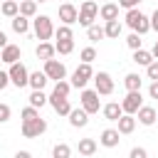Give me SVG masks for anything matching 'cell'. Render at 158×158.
Masks as SVG:
<instances>
[{
  "label": "cell",
  "mask_w": 158,
  "mask_h": 158,
  "mask_svg": "<svg viewBox=\"0 0 158 158\" xmlns=\"http://www.w3.org/2000/svg\"><path fill=\"white\" fill-rule=\"evenodd\" d=\"M126 25H128L136 35H146V32L151 30V17H146L138 7H133V10H126Z\"/></svg>",
  "instance_id": "1"
},
{
  "label": "cell",
  "mask_w": 158,
  "mask_h": 158,
  "mask_svg": "<svg viewBox=\"0 0 158 158\" xmlns=\"http://www.w3.org/2000/svg\"><path fill=\"white\" fill-rule=\"evenodd\" d=\"M32 27H35V35H37V40H40V42H47V40L54 35L52 17H47V15H40V17H35V20H32Z\"/></svg>",
  "instance_id": "2"
},
{
  "label": "cell",
  "mask_w": 158,
  "mask_h": 158,
  "mask_svg": "<svg viewBox=\"0 0 158 158\" xmlns=\"http://www.w3.org/2000/svg\"><path fill=\"white\" fill-rule=\"evenodd\" d=\"M7 74H10V84H15L17 89H22V86H30V72H27V67H25L22 62H15V64H10Z\"/></svg>",
  "instance_id": "3"
},
{
  "label": "cell",
  "mask_w": 158,
  "mask_h": 158,
  "mask_svg": "<svg viewBox=\"0 0 158 158\" xmlns=\"http://www.w3.org/2000/svg\"><path fill=\"white\" fill-rule=\"evenodd\" d=\"M96 17H99V5H96L94 0H84L81 7H79V25L91 27Z\"/></svg>",
  "instance_id": "4"
},
{
  "label": "cell",
  "mask_w": 158,
  "mask_h": 158,
  "mask_svg": "<svg viewBox=\"0 0 158 158\" xmlns=\"http://www.w3.org/2000/svg\"><path fill=\"white\" fill-rule=\"evenodd\" d=\"M81 109H84L89 116H91V114H99L101 101H99L96 89H81Z\"/></svg>",
  "instance_id": "5"
},
{
  "label": "cell",
  "mask_w": 158,
  "mask_h": 158,
  "mask_svg": "<svg viewBox=\"0 0 158 158\" xmlns=\"http://www.w3.org/2000/svg\"><path fill=\"white\" fill-rule=\"evenodd\" d=\"M89 79H94V69H91V64H79V67L74 69V74H72V86L84 89V86L89 84Z\"/></svg>",
  "instance_id": "6"
},
{
  "label": "cell",
  "mask_w": 158,
  "mask_h": 158,
  "mask_svg": "<svg viewBox=\"0 0 158 158\" xmlns=\"http://www.w3.org/2000/svg\"><path fill=\"white\" fill-rule=\"evenodd\" d=\"M141 106H143L141 91H128V94L123 96V101H121V109H123V114H128V116H136Z\"/></svg>",
  "instance_id": "7"
},
{
  "label": "cell",
  "mask_w": 158,
  "mask_h": 158,
  "mask_svg": "<svg viewBox=\"0 0 158 158\" xmlns=\"http://www.w3.org/2000/svg\"><path fill=\"white\" fill-rule=\"evenodd\" d=\"M94 89H96L99 96H109V94L114 91V79H111V74H109V72L94 74Z\"/></svg>",
  "instance_id": "8"
},
{
  "label": "cell",
  "mask_w": 158,
  "mask_h": 158,
  "mask_svg": "<svg viewBox=\"0 0 158 158\" xmlns=\"http://www.w3.org/2000/svg\"><path fill=\"white\" fill-rule=\"evenodd\" d=\"M44 131H47V121H44L42 116L22 123V136H25V138H37V136H42Z\"/></svg>",
  "instance_id": "9"
},
{
  "label": "cell",
  "mask_w": 158,
  "mask_h": 158,
  "mask_svg": "<svg viewBox=\"0 0 158 158\" xmlns=\"http://www.w3.org/2000/svg\"><path fill=\"white\" fill-rule=\"evenodd\" d=\"M44 74H47V79H54V81H62L64 77H67V67L59 62V59H49V62H44V69H42Z\"/></svg>",
  "instance_id": "10"
},
{
  "label": "cell",
  "mask_w": 158,
  "mask_h": 158,
  "mask_svg": "<svg viewBox=\"0 0 158 158\" xmlns=\"http://www.w3.org/2000/svg\"><path fill=\"white\" fill-rule=\"evenodd\" d=\"M59 20H62V25H74V22H79V10L72 5V2H62L59 5Z\"/></svg>",
  "instance_id": "11"
},
{
  "label": "cell",
  "mask_w": 158,
  "mask_h": 158,
  "mask_svg": "<svg viewBox=\"0 0 158 158\" xmlns=\"http://www.w3.org/2000/svg\"><path fill=\"white\" fill-rule=\"evenodd\" d=\"M49 104H52V109H54L59 116H69V114H72V104H69V99H64V96L49 94Z\"/></svg>",
  "instance_id": "12"
},
{
  "label": "cell",
  "mask_w": 158,
  "mask_h": 158,
  "mask_svg": "<svg viewBox=\"0 0 158 158\" xmlns=\"http://www.w3.org/2000/svg\"><path fill=\"white\" fill-rule=\"evenodd\" d=\"M118 141H121V133H118L116 128H104L101 136H99V143H101L104 148H116Z\"/></svg>",
  "instance_id": "13"
},
{
  "label": "cell",
  "mask_w": 158,
  "mask_h": 158,
  "mask_svg": "<svg viewBox=\"0 0 158 158\" xmlns=\"http://www.w3.org/2000/svg\"><path fill=\"white\" fill-rule=\"evenodd\" d=\"M20 57H22V52L17 44H7L5 49H0V62H5V64H15V62H20Z\"/></svg>",
  "instance_id": "14"
},
{
  "label": "cell",
  "mask_w": 158,
  "mask_h": 158,
  "mask_svg": "<svg viewBox=\"0 0 158 158\" xmlns=\"http://www.w3.org/2000/svg\"><path fill=\"white\" fill-rule=\"evenodd\" d=\"M136 116H138V118H136L138 123H143V126H153L156 118H158V111H156L153 106H141Z\"/></svg>",
  "instance_id": "15"
},
{
  "label": "cell",
  "mask_w": 158,
  "mask_h": 158,
  "mask_svg": "<svg viewBox=\"0 0 158 158\" xmlns=\"http://www.w3.org/2000/svg\"><path fill=\"white\" fill-rule=\"evenodd\" d=\"M101 114H104L106 121H118V118L123 116V109H121V104L111 101V104H104V106H101Z\"/></svg>",
  "instance_id": "16"
},
{
  "label": "cell",
  "mask_w": 158,
  "mask_h": 158,
  "mask_svg": "<svg viewBox=\"0 0 158 158\" xmlns=\"http://www.w3.org/2000/svg\"><path fill=\"white\" fill-rule=\"evenodd\" d=\"M69 123L74 126V128H84L86 123H89V114L79 106V109H72V114H69Z\"/></svg>",
  "instance_id": "17"
},
{
  "label": "cell",
  "mask_w": 158,
  "mask_h": 158,
  "mask_svg": "<svg viewBox=\"0 0 158 158\" xmlns=\"http://www.w3.org/2000/svg\"><path fill=\"white\" fill-rule=\"evenodd\" d=\"M99 15L104 22H111V20H118V5L116 2H104L99 7Z\"/></svg>",
  "instance_id": "18"
},
{
  "label": "cell",
  "mask_w": 158,
  "mask_h": 158,
  "mask_svg": "<svg viewBox=\"0 0 158 158\" xmlns=\"http://www.w3.org/2000/svg\"><path fill=\"white\" fill-rule=\"evenodd\" d=\"M54 44L52 42H40L37 44V49H35V54H37V59H42V62H49V59H54Z\"/></svg>",
  "instance_id": "19"
},
{
  "label": "cell",
  "mask_w": 158,
  "mask_h": 158,
  "mask_svg": "<svg viewBox=\"0 0 158 158\" xmlns=\"http://www.w3.org/2000/svg\"><path fill=\"white\" fill-rule=\"evenodd\" d=\"M116 123H118V128H116V131H118L121 136H128V133H133V128H136V116L123 114V116H121Z\"/></svg>",
  "instance_id": "20"
},
{
  "label": "cell",
  "mask_w": 158,
  "mask_h": 158,
  "mask_svg": "<svg viewBox=\"0 0 158 158\" xmlns=\"http://www.w3.org/2000/svg\"><path fill=\"white\" fill-rule=\"evenodd\" d=\"M47 81H49V79H47L44 72H32V74H30V86H32V91H42Z\"/></svg>",
  "instance_id": "21"
},
{
  "label": "cell",
  "mask_w": 158,
  "mask_h": 158,
  "mask_svg": "<svg viewBox=\"0 0 158 158\" xmlns=\"http://www.w3.org/2000/svg\"><path fill=\"white\" fill-rule=\"evenodd\" d=\"M77 151H79V156H94L96 153V141L94 138H79Z\"/></svg>",
  "instance_id": "22"
},
{
  "label": "cell",
  "mask_w": 158,
  "mask_h": 158,
  "mask_svg": "<svg viewBox=\"0 0 158 158\" xmlns=\"http://www.w3.org/2000/svg\"><path fill=\"white\" fill-rule=\"evenodd\" d=\"M0 12L5 15V17H17L20 15V2H15V0H5L2 5H0Z\"/></svg>",
  "instance_id": "23"
},
{
  "label": "cell",
  "mask_w": 158,
  "mask_h": 158,
  "mask_svg": "<svg viewBox=\"0 0 158 158\" xmlns=\"http://www.w3.org/2000/svg\"><path fill=\"white\" fill-rule=\"evenodd\" d=\"M141 84H143V79H141L136 72H131V74L123 77V86H126L128 91H141Z\"/></svg>",
  "instance_id": "24"
},
{
  "label": "cell",
  "mask_w": 158,
  "mask_h": 158,
  "mask_svg": "<svg viewBox=\"0 0 158 158\" xmlns=\"http://www.w3.org/2000/svg\"><path fill=\"white\" fill-rule=\"evenodd\" d=\"M10 22H12V30H15L17 35H25V32L30 30V17H22V15H17V17H12Z\"/></svg>",
  "instance_id": "25"
},
{
  "label": "cell",
  "mask_w": 158,
  "mask_h": 158,
  "mask_svg": "<svg viewBox=\"0 0 158 158\" xmlns=\"http://www.w3.org/2000/svg\"><path fill=\"white\" fill-rule=\"evenodd\" d=\"M104 32H106L109 40H118V35H121V22H118V20L106 22V25H104Z\"/></svg>",
  "instance_id": "26"
},
{
  "label": "cell",
  "mask_w": 158,
  "mask_h": 158,
  "mask_svg": "<svg viewBox=\"0 0 158 158\" xmlns=\"http://www.w3.org/2000/svg\"><path fill=\"white\" fill-rule=\"evenodd\" d=\"M133 62H136V64H141V67H148V64H151V62H156V59H153V54H151V52H146V49H136V52H133Z\"/></svg>",
  "instance_id": "27"
},
{
  "label": "cell",
  "mask_w": 158,
  "mask_h": 158,
  "mask_svg": "<svg viewBox=\"0 0 158 158\" xmlns=\"http://www.w3.org/2000/svg\"><path fill=\"white\" fill-rule=\"evenodd\" d=\"M20 15H22V17H35V15H37V2H35V0L20 2Z\"/></svg>",
  "instance_id": "28"
},
{
  "label": "cell",
  "mask_w": 158,
  "mask_h": 158,
  "mask_svg": "<svg viewBox=\"0 0 158 158\" xmlns=\"http://www.w3.org/2000/svg\"><path fill=\"white\" fill-rule=\"evenodd\" d=\"M44 104H49V96H44V91H32V94H30V106L42 109Z\"/></svg>",
  "instance_id": "29"
},
{
  "label": "cell",
  "mask_w": 158,
  "mask_h": 158,
  "mask_svg": "<svg viewBox=\"0 0 158 158\" xmlns=\"http://www.w3.org/2000/svg\"><path fill=\"white\" fill-rule=\"evenodd\" d=\"M52 158H72V146L69 143H57L52 148Z\"/></svg>",
  "instance_id": "30"
},
{
  "label": "cell",
  "mask_w": 158,
  "mask_h": 158,
  "mask_svg": "<svg viewBox=\"0 0 158 158\" xmlns=\"http://www.w3.org/2000/svg\"><path fill=\"white\" fill-rule=\"evenodd\" d=\"M54 49L59 54H72L74 52V40H57L54 42Z\"/></svg>",
  "instance_id": "31"
},
{
  "label": "cell",
  "mask_w": 158,
  "mask_h": 158,
  "mask_svg": "<svg viewBox=\"0 0 158 158\" xmlns=\"http://www.w3.org/2000/svg\"><path fill=\"white\" fill-rule=\"evenodd\" d=\"M86 37H89L91 42H99V40H104V37H106V32H104V27L91 25V27H86Z\"/></svg>",
  "instance_id": "32"
},
{
  "label": "cell",
  "mask_w": 158,
  "mask_h": 158,
  "mask_svg": "<svg viewBox=\"0 0 158 158\" xmlns=\"http://www.w3.org/2000/svg\"><path fill=\"white\" fill-rule=\"evenodd\" d=\"M69 91H72V81H64V79H62V81H54V91H52V94H57V96H64V99H67V96H69Z\"/></svg>",
  "instance_id": "33"
},
{
  "label": "cell",
  "mask_w": 158,
  "mask_h": 158,
  "mask_svg": "<svg viewBox=\"0 0 158 158\" xmlns=\"http://www.w3.org/2000/svg\"><path fill=\"white\" fill-rule=\"evenodd\" d=\"M54 37H57V40H74V32H72L69 25H59V27L54 30Z\"/></svg>",
  "instance_id": "34"
},
{
  "label": "cell",
  "mask_w": 158,
  "mask_h": 158,
  "mask_svg": "<svg viewBox=\"0 0 158 158\" xmlns=\"http://www.w3.org/2000/svg\"><path fill=\"white\" fill-rule=\"evenodd\" d=\"M79 57H81V64H91V62L96 59V49H94V47H84Z\"/></svg>",
  "instance_id": "35"
},
{
  "label": "cell",
  "mask_w": 158,
  "mask_h": 158,
  "mask_svg": "<svg viewBox=\"0 0 158 158\" xmlns=\"http://www.w3.org/2000/svg\"><path fill=\"white\" fill-rule=\"evenodd\" d=\"M20 116H22V123H25V121H32V118H40V111H37L35 106H25Z\"/></svg>",
  "instance_id": "36"
},
{
  "label": "cell",
  "mask_w": 158,
  "mask_h": 158,
  "mask_svg": "<svg viewBox=\"0 0 158 158\" xmlns=\"http://www.w3.org/2000/svg\"><path fill=\"white\" fill-rule=\"evenodd\" d=\"M126 44H128V49H141V35H136V32H131L128 37H126Z\"/></svg>",
  "instance_id": "37"
},
{
  "label": "cell",
  "mask_w": 158,
  "mask_h": 158,
  "mask_svg": "<svg viewBox=\"0 0 158 158\" xmlns=\"http://www.w3.org/2000/svg\"><path fill=\"white\" fill-rule=\"evenodd\" d=\"M146 74H148V79H151V81H158V59H156V62H151V64L146 67Z\"/></svg>",
  "instance_id": "38"
},
{
  "label": "cell",
  "mask_w": 158,
  "mask_h": 158,
  "mask_svg": "<svg viewBox=\"0 0 158 158\" xmlns=\"http://www.w3.org/2000/svg\"><path fill=\"white\" fill-rule=\"evenodd\" d=\"M10 114H12L10 106H7V104H0V123H7V121H10Z\"/></svg>",
  "instance_id": "39"
},
{
  "label": "cell",
  "mask_w": 158,
  "mask_h": 158,
  "mask_svg": "<svg viewBox=\"0 0 158 158\" xmlns=\"http://www.w3.org/2000/svg\"><path fill=\"white\" fill-rule=\"evenodd\" d=\"M138 2H143V0H118V7H123V10H133V7H138Z\"/></svg>",
  "instance_id": "40"
},
{
  "label": "cell",
  "mask_w": 158,
  "mask_h": 158,
  "mask_svg": "<svg viewBox=\"0 0 158 158\" xmlns=\"http://www.w3.org/2000/svg\"><path fill=\"white\" fill-rule=\"evenodd\" d=\"M128 158H148V153H146V148H131V153H128Z\"/></svg>",
  "instance_id": "41"
},
{
  "label": "cell",
  "mask_w": 158,
  "mask_h": 158,
  "mask_svg": "<svg viewBox=\"0 0 158 158\" xmlns=\"http://www.w3.org/2000/svg\"><path fill=\"white\" fill-rule=\"evenodd\" d=\"M148 96H151V99H158V81H151V86H148Z\"/></svg>",
  "instance_id": "42"
},
{
  "label": "cell",
  "mask_w": 158,
  "mask_h": 158,
  "mask_svg": "<svg viewBox=\"0 0 158 158\" xmlns=\"http://www.w3.org/2000/svg\"><path fill=\"white\" fill-rule=\"evenodd\" d=\"M7 84H10V74H7V72H0V91H2Z\"/></svg>",
  "instance_id": "43"
},
{
  "label": "cell",
  "mask_w": 158,
  "mask_h": 158,
  "mask_svg": "<svg viewBox=\"0 0 158 158\" xmlns=\"http://www.w3.org/2000/svg\"><path fill=\"white\" fill-rule=\"evenodd\" d=\"M151 30H156L158 32V7L153 10V15H151Z\"/></svg>",
  "instance_id": "44"
},
{
  "label": "cell",
  "mask_w": 158,
  "mask_h": 158,
  "mask_svg": "<svg viewBox=\"0 0 158 158\" xmlns=\"http://www.w3.org/2000/svg\"><path fill=\"white\" fill-rule=\"evenodd\" d=\"M7 44H10V42H7V35H5L2 30H0V49H5Z\"/></svg>",
  "instance_id": "45"
},
{
  "label": "cell",
  "mask_w": 158,
  "mask_h": 158,
  "mask_svg": "<svg viewBox=\"0 0 158 158\" xmlns=\"http://www.w3.org/2000/svg\"><path fill=\"white\" fill-rule=\"evenodd\" d=\"M15 158H32V153H30V151H17Z\"/></svg>",
  "instance_id": "46"
},
{
  "label": "cell",
  "mask_w": 158,
  "mask_h": 158,
  "mask_svg": "<svg viewBox=\"0 0 158 158\" xmlns=\"http://www.w3.org/2000/svg\"><path fill=\"white\" fill-rule=\"evenodd\" d=\"M151 54H153V59H158V40L153 42V49H151Z\"/></svg>",
  "instance_id": "47"
},
{
  "label": "cell",
  "mask_w": 158,
  "mask_h": 158,
  "mask_svg": "<svg viewBox=\"0 0 158 158\" xmlns=\"http://www.w3.org/2000/svg\"><path fill=\"white\" fill-rule=\"evenodd\" d=\"M35 2H47V0H35Z\"/></svg>",
  "instance_id": "48"
},
{
  "label": "cell",
  "mask_w": 158,
  "mask_h": 158,
  "mask_svg": "<svg viewBox=\"0 0 158 158\" xmlns=\"http://www.w3.org/2000/svg\"><path fill=\"white\" fill-rule=\"evenodd\" d=\"M15 2H25V0H15Z\"/></svg>",
  "instance_id": "49"
},
{
  "label": "cell",
  "mask_w": 158,
  "mask_h": 158,
  "mask_svg": "<svg viewBox=\"0 0 158 158\" xmlns=\"http://www.w3.org/2000/svg\"><path fill=\"white\" fill-rule=\"evenodd\" d=\"M2 2H5V0H2Z\"/></svg>",
  "instance_id": "50"
},
{
  "label": "cell",
  "mask_w": 158,
  "mask_h": 158,
  "mask_svg": "<svg viewBox=\"0 0 158 158\" xmlns=\"http://www.w3.org/2000/svg\"><path fill=\"white\" fill-rule=\"evenodd\" d=\"M94 2H96V0H94Z\"/></svg>",
  "instance_id": "51"
}]
</instances>
